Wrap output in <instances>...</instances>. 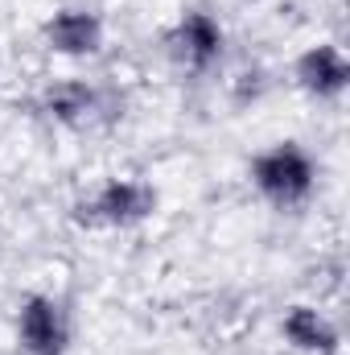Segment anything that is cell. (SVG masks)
<instances>
[{
	"instance_id": "cell-4",
	"label": "cell",
	"mask_w": 350,
	"mask_h": 355,
	"mask_svg": "<svg viewBox=\"0 0 350 355\" xmlns=\"http://www.w3.org/2000/svg\"><path fill=\"white\" fill-rule=\"evenodd\" d=\"M165 42H169V54H174L177 62H185V67L202 71V67H210V62L219 58L223 33H219V25H214V17H210V12H185V17L177 21V29L165 37Z\"/></svg>"
},
{
	"instance_id": "cell-3",
	"label": "cell",
	"mask_w": 350,
	"mask_h": 355,
	"mask_svg": "<svg viewBox=\"0 0 350 355\" xmlns=\"http://www.w3.org/2000/svg\"><path fill=\"white\" fill-rule=\"evenodd\" d=\"M17 335H21V347L29 355H62L66 339H71L66 314L50 297H25L21 318H17Z\"/></svg>"
},
{
	"instance_id": "cell-1",
	"label": "cell",
	"mask_w": 350,
	"mask_h": 355,
	"mask_svg": "<svg viewBox=\"0 0 350 355\" xmlns=\"http://www.w3.org/2000/svg\"><path fill=\"white\" fill-rule=\"evenodd\" d=\"M252 178L264 194L280 207H297L313 190V166L297 145H276L272 153H260L252 162Z\"/></svg>"
},
{
	"instance_id": "cell-8",
	"label": "cell",
	"mask_w": 350,
	"mask_h": 355,
	"mask_svg": "<svg viewBox=\"0 0 350 355\" xmlns=\"http://www.w3.org/2000/svg\"><path fill=\"white\" fill-rule=\"evenodd\" d=\"M46 107H50L54 120L79 128V124H87L91 116L99 112V91L87 87V83H62V87H54L46 95Z\"/></svg>"
},
{
	"instance_id": "cell-6",
	"label": "cell",
	"mask_w": 350,
	"mask_h": 355,
	"mask_svg": "<svg viewBox=\"0 0 350 355\" xmlns=\"http://www.w3.org/2000/svg\"><path fill=\"white\" fill-rule=\"evenodd\" d=\"M347 79H350V67L334 46H313L297 62V83L305 91H313V95H338L347 87Z\"/></svg>"
},
{
	"instance_id": "cell-7",
	"label": "cell",
	"mask_w": 350,
	"mask_h": 355,
	"mask_svg": "<svg viewBox=\"0 0 350 355\" xmlns=\"http://www.w3.org/2000/svg\"><path fill=\"white\" fill-rule=\"evenodd\" d=\"M284 335H288V343L301 347V352L334 355V347H338L334 327H330L317 310H309V306H293V310L284 314Z\"/></svg>"
},
{
	"instance_id": "cell-5",
	"label": "cell",
	"mask_w": 350,
	"mask_h": 355,
	"mask_svg": "<svg viewBox=\"0 0 350 355\" xmlns=\"http://www.w3.org/2000/svg\"><path fill=\"white\" fill-rule=\"evenodd\" d=\"M46 42H50L58 54H95L99 42H103V25H99L95 12L66 8V12H58V17L46 25Z\"/></svg>"
},
{
	"instance_id": "cell-2",
	"label": "cell",
	"mask_w": 350,
	"mask_h": 355,
	"mask_svg": "<svg viewBox=\"0 0 350 355\" xmlns=\"http://www.w3.org/2000/svg\"><path fill=\"white\" fill-rule=\"evenodd\" d=\"M153 207H157L153 186H145V182H107L91 207H79V219L83 223L128 227V223H140L145 215H153Z\"/></svg>"
}]
</instances>
